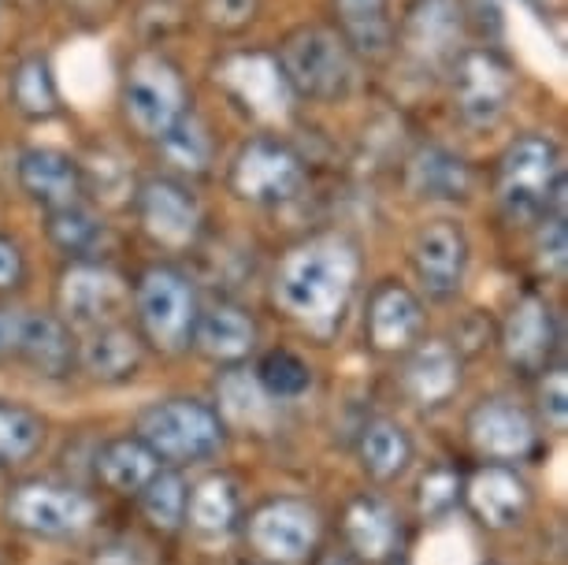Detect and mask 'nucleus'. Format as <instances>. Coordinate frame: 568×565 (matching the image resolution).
<instances>
[{"label":"nucleus","instance_id":"31","mask_svg":"<svg viewBox=\"0 0 568 565\" xmlns=\"http://www.w3.org/2000/svg\"><path fill=\"white\" fill-rule=\"evenodd\" d=\"M242 521V495L239 484L223 473L205 476L201 484L190 487L186 503V525L197 532L201 539H220L231 536Z\"/></svg>","mask_w":568,"mask_h":565},{"label":"nucleus","instance_id":"42","mask_svg":"<svg viewBox=\"0 0 568 565\" xmlns=\"http://www.w3.org/2000/svg\"><path fill=\"white\" fill-rule=\"evenodd\" d=\"M27 283V253L16 239L0 234V294H12Z\"/></svg>","mask_w":568,"mask_h":565},{"label":"nucleus","instance_id":"18","mask_svg":"<svg viewBox=\"0 0 568 565\" xmlns=\"http://www.w3.org/2000/svg\"><path fill=\"white\" fill-rule=\"evenodd\" d=\"M216 82L256 120H286L297 101L272 52H234L216 68Z\"/></svg>","mask_w":568,"mask_h":565},{"label":"nucleus","instance_id":"37","mask_svg":"<svg viewBox=\"0 0 568 565\" xmlns=\"http://www.w3.org/2000/svg\"><path fill=\"white\" fill-rule=\"evenodd\" d=\"M41 446H45V421L19 402L0 398V465H23Z\"/></svg>","mask_w":568,"mask_h":565},{"label":"nucleus","instance_id":"43","mask_svg":"<svg viewBox=\"0 0 568 565\" xmlns=\"http://www.w3.org/2000/svg\"><path fill=\"white\" fill-rule=\"evenodd\" d=\"M27 309H0V357H16Z\"/></svg>","mask_w":568,"mask_h":565},{"label":"nucleus","instance_id":"32","mask_svg":"<svg viewBox=\"0 0 568 565\" xmlns=\"http://www.w3.org/2000/svg\"><path fill=\"white\" fill-rule=\"evenodd\" d=\"M45 234L63 258L93 261L101 258V246L109 239V223L101 220V212L90 201H79V205L45 212Z\"/></svg>","mask_w":568,"mask_h":565},{"label":"nucleus","instance_id":"13","mask_svg":"<svg viewBox=\"0 0 568 565\" xmlns=\"http://www.w3.org/2000/svg\"><path fill=\"white\" fill-rule=\"evenodd\" d=\"M394 46L416 71H449V63L465 49V4L460 0H413L402 27H394Z\"/></svg>","mask_w":568,"mask_h":565},{"label":"nucleus","instance_id":"40","mask_svg":"<svg viewBox=\"0 0 568 565\" xmlns=\"http://www.w3.org/2000/svg\"><path fill=\"white\" fill-rule=\"evenodd\" d=\"M539 413L546 421V428L554 432H565L568 424V376H565V365H554L539 372Z\"/></svg>","mask_w":568,"mask_h":565},{"label":"nucleus","instance_id":"7","mask_svg":"<svg viewBox=\"0 0 568 565\" xmlns=\"http://www.w3.org/2000/svg\"><path fill=\"white\" fill-rule=\"evenodd\" d=\"M308 168L305 157L278 134H253L239 145L227 168V190L245 205L278 209L305 194Z\"/></svg>","mask_w":568,"mask_h":565},{"label":"nucleus","instance_id":"33","mask_svg":"<svg viewBox=\"0 0 568 565\" xmlns=\"http://www.w3.org/2000/svg\"><path fill=\"white\" fill-rule=\"evenodd\" d=\"M216 413L223 424H242V428H261V424L272 421L275 402L267 398L264 387L256 383L253 369L234 365L223 369V376L216 380Z\"/></svg>","mask_w":568,"mask_h":565},{"label":"nucleus","instance_id":"11","mask_svg":"<svg viewBox=\"0 0 568 565\" xmlns=\"http://www.w3.org/2000/svg\"><path fill=\"white\" fill-rule=\"evenodd\" d=\"M131 309V283L123 272L101 258L93 261H71L57 280V316L71 332H93L104 324H120Z\"/></svg>","mask_w":568,"mask_h":565},{"label":"nucleus","instance_id":"46","mask_svg":"<svg viewBox=\"0 0 568 565\" xmlns=\"http://www.w3.org/2000/svg\"><path fill=\"white\" fill-rule=\"evenodd\" d=\"M320 565H361V562L353 558V554H327V558L320 562Z\"/></svg>","mask_w":568,"mask_h":565},{"label":"nucleus","instance_id":"21","mask_svg":"<svg viewBox=\"0 0 568 565\" xmlns=\"http://www.w3.org/2000/svg\"><path fill=\"white\" fill-rule=\"evenodd\" d=\"M16 179H19V190H23L41 212L68 209L85 201L82 160L71 157L68 149L27 145L23 153L16 157Z\"/></svg>","mask_w":568,"mask_h":565},{"label":"nucleus","instance_id":"35","mask_svg":"<svg viewBox=\"0 0 568 565\" xmlns=\"http://www.w3.org/2000/svg\"><path fill=\"white\" fill-rule=\"evenodd\" d=\"M186 503H190V484L171 465H160V473L138 492V506H142L145 521L156 532L186 528Z\"/></svg>","mask_w":568,"mask_h":565},{"label":"nucleus","instance_id":"29","mask_svg":"<svg viewBox=\"0 0 568 565\" xmlns=\"http://www.w3.org/2000/svg\"><path fill=\"white\" fill-rule=\"evenodd\" d=\"M8 101L12 109L30 123H49L57 120L63 109L60 98V82L57 71H52V60L41 57V52H30L12 68L8 74Z\"/></svg>","mask_w":568,"mask_h":565},{"label":"nucleus","instance_id":"23","mask_svg":"<svg viewBox=\"0 0 568 565\" xmlns=\"http://www.w3.org/2000/svg\"><path fill=\"white\" fill-rule=\"evenodd\" d=\"M468 514L490 532L517 528L531 509V484L517 473V465L487 462L465 480Z\"/></svg>","mask_w":568,"mask_h":565},{"label":"nucleus","instance_id":"9","mask_svg":"<svg viewBox=\"0 0 568 565\" xmlns=\"http://www.w3.org/2000/svg\"><path fill=\"white\" fill-rule=\"evenodd\" d=\"M8 525L34 539H74L93 528L98 503L74 484L57 480H23L4 498Z\"/></svg>","mask_w":568,"mask_h":565},{"label":"nucleus","instance_id":"26","mask_svg":"<svg viewBox=\"0 0 568 565\" xmlns=\"http://www.w3.org/2000/svg\"><path fill=\"white\" fill-rule=\"evenodd\" d=\"M416 443L405 424L394 417H372L357 435V462L361 473L375 484H394L413 468Z\"/></svg>","mask_w":568,"mask_h":565},{"label":"nucleus","instance_id":"22","mask_svg":"<svg viewBox=\"0 0 568 565\" xmlns=\"http://www.w3.org/2000/svg\"><path fill=\"white\" fill-rule=\"evenodd\" d=\"M402 183L416 201H427V205H465L476 194V172H471V164L449 145L438 142L416 145L405 157Z\"/></svg>","mask_w":568,"mask_h":565},{"label":"nucleus","instance_id":"25","mask_svg":"<svg viewBox=\"0 0 568 565\" xmlns=\"http://www.w3.org/2000/svg\"><path fill=\"white\" fill-rule=\"evenodd\" d=\"M145 343L142 335L123 324H104L82 332L74 343V369H82L93 383H126L142 372Z\"/></svg>","mask_w":568,"mask_h":565},{"label":"nucleus","instance_id":"20","mask_svg":"<svg viewBox=\"0 0 568 565\" xmlns=\"http://www.w3.org/2000/svg\"><path fill=\"white\" fill-rule=\"evenodd\" d=\"M256 343H261V327H256V320L245 305L231 302V297L201 302L190 350H197L201 357L220 369H234L253 357Z\"/></svg>","mask_w":568,"mask_h":565},{"label":"nucleus","instance_id":"45","mask_svg":"<svg viewBox=\"0 0 568 565\" xmlns=\"http://www.w3.org/2000/svg\"><path fill=\"white\" fill-rule=\"evenodd\" d=\"M93 565H149V562L131 543H112V547H104L98 558H93Z\"/></svg>","mask_w":568,"mask_h":565},{"label":"nucleus","instance_id":"38","mask_svg":"<svg viewBox=\"0 0 568 565\" xmlns=\"http://www.w3.org/2000/svg\"><path fill=\"white\" fill-rule=\"evenodd\" d=\"M531 261L546 280H565L568 269V231H565V209L550 212L546 220L535 223Z\"/></svg>","mask_w":568,"mask_h":565},{"label":"nucleus","instance_id":"10","mask_svg":"<svg viewBox=\"0 0 568 565\" xmlns=\"http://www.w3.org/2000/svg\"><path fill=\"white\" fill-rule=\"evenodd\" d=\"M134 216L138 228L153 246L168 253H186L201 242L205 231V209L186 179L175 175H149L134 186Z\"/></svg>","mask_w":568,"mask_h":565},{"label":"nucleus","instance_id":"19","mask_svg":"<svg viewBox=\"0 0 568 565\" xmlns=\"http://www.w3.org/2000/svg\"><path fill=\"white\" fill-rule=\"evenodd\" d=\"M465 383V354L449 339H420L402 354V391L413 406L443 410Z\"/></svg>","mask_w":568,"mask_h":565},{"label":"nucleus","instance_id":"4","mask_svg":"<svg viewBox=\"0 0 568 565\" xmlns=\"http://www.w3.org/2000/svg\"><path fill=\"white\" fill-rule=\"evenodd\" d=\"M131 309L145 346L164 357L186 354L201 313V294L186 272L164 261L149 264L131 286Z\"/></svg>","mask_w":568,"mask_h":565},{"label":"nucleus","instance_id":"8","mask_svg":"<svg viewBox=\"0 0 568 565\" xmlns=\"http://www.w3.org/2000/svg\"><path fill=\"white\" fill-rule=\"evenodd\" d=\"M449 104L468 131H490L517 98V71L490 46H465L449 63Z\"/></svg>","mask_w":568,"mask_h":565},{"label":"nucleus","instance_id":"47","mask_svg":"<svg viewBox=\"0 0 568 565\" xmlns=\"http://www.w3.org/2000/svg\"><path fill=\"white\" fill-rule=\"evenodd\" d=\"M261 565H272V562H261Z\"/></svg>","mask_w":568,"mask_h":565},{"label":"nucleus","instance_id":"15","mask_svg":"<svg viewBox=\"0 0 568 565\" xmlns=\"http://www.w3.org/2000/svg\"><path fill=\"white\" fill-rule=\"evenodd\" d=\"M465 432L471 451L484 457V462H498V465L528 462L535 446H539V421H535V413L524 402L506 398V394L479 398L468 410Z\"/></svg>","mask_w":568,"mask_h":565},{"label":"nucleus","instance_id":"34","mask_svg":"<svg viewBox=\"0 0 568 565\" xmlns=\"http://www.w3.org/2000/svg\"><path fill=\"white\" fill-rule=\"evenodd\" d=\"M160 157L168 160V168L175 179H201L212 168V134L205 120L197 112H186L171 131L156 142Z\"/></svg>","mask_w":568,"mask_h":565},{"label":"nucleus","instance_id":"14","mask_svg":"<svg viewBox=\"0 0 568 565\" xmlns=\"http://www.w3.org/2000/svg\"><path fill=\"white\" fill-rule=\"evenodd\" d=\"M409 264L420 294H427L432 302H454L471 264L468 231L446 216L420 223L409 239Z\"/></svg>","mask_w":568,"mask_h":565},{"label":"nucleus","instance_id":"6","mask_svg":"<svg viewBox=\"0 0 568 565\" xmlns=\"http://www.w3.org/2000/svg\"><path fill=\"white\" fill-rule=\"evenodd\" d=\"M120 109L126 127L145 138V142H160L182 115L194 112L186 79L175 68V60L164 57L160 49H145L126 63L120 82Z\"/></svg>","mask_w":568,"mask_h":565},{"label":"nucleus","instance_id":"1","mask_svg":"<svg viewBox=\"0 0 568 565\" xmlns=\"http://www.w3.org/2000/svg\"><path fill=\"white\" fill-rule=\"evenodd\" d=\"M361 283V250L349 234L320 231L294 242L272 272V302L316 339L338 335Z\"/></svg>","mask_w":568,"mask_h":565},{"label":"nucleus","instance_id":"16","mask_svg":"<svg viewBox=\"0 0 568 565\" xmlns=\"http://www.w3.org/2000/svg\"><path fill=\"white\" fill-rule=\"evenodd\" d=\"M498 346L506 365L520 376L546 372L561 346V324H557L554 305L542 294H520L498 327Z\"/></svg>","mask_w":568,"mask_h":565},{"label":"nucleus","instance_id":"12","mask_svg":"<svg viewBox=\"0 0 568 565\" xmlns=\"http://www.w3.org/2000/svg\"><path fill=\"white\" fill-rule=\"evenodd\" d=\"M245 539L272 565H302L320 551L324 517L308 498L278 495L267 498L245 517Z\"/></svg>","mask_w":568,"mask_h":565},{"label":"nucleus","instance_id":"17","mask_svg":"<svg viewBox=\"0 0 568 565\" xmlns=\"http://www.w3.org/2000/svg\"><path fill=\"white\" fill-rule=\"evenodd\" d=\"M427 313L413 286L398 280H383L372 286L368 305H364V339L368 350L379 357H402L424 339Z\"/></svg>","mask_w":568,"mask_h":565},{"label":"nucleus","instance_id":"5","mask_svg":"<svg viewBox=\"0 0 568 565\" xmlns=\"http://www.w3.org/2000/svg\"><path fill=\"white\" fill-rule=\"evenodd\" d=\"M134 435L160 457V465L182 468L216 457L227 443V424L212 402L179 394L138 413Z\"/></svg>","mask_w":568,"mask_h":565},{"label":"nucleus","instance_id":"41","mask_svg":"<svg viewBox=\"0 0 568 565\" xmlns=\"http://www.w3.org/2000/svg\"><path fill=\"white\" fill-rule=\"evenodd\" d=\"M261 12V0H201V19L220 34H242Z\"/></svg>","mask_w":568,"mask_h":565},{"label":"nucleus","instance_id":"3","mask_svg":"<svg viewBox=\"0 0 568 565\" xmlns=\"http://www.w3.org/2000/svg\"><path fill=\"white\" fill-rule=\"evenodd\" d=\"M275 60L297 101H320V104L346 101L357 90L361 79L357 57L338 38V30L320 23L294 27L283 38V46H278Z\"/></svg>","mask_w":568,"mask_h":565},{"label":"nucleus","instance_id":"30","mask_svg":"<svg viewBox=\"0 0 568 565\" xmlns=\"http://www.w3.org/2000/svg\"><path fill=\"white\" fill-rule=\"evenodd\" d=\"M93 468H98V480L109 492L138 498V492L160 473V457L131 432V435H115V440L104 443Z\"/></svg>","mask_w":568,"mask_h":565},{"label":"nucleus","instance_id":"36","mask_svg":"<svg viewBox=\"0 0 568 565\" xmlns=\"http://www.w3.org/2000/svg\"><path fill=\"white\" fill-rule=\"evenodd\" d=\"M253 376L275 406L278 402H297L302 394H308V387H313V365L286 346L267 350V354L256 361Z\"/></svg>","mask_w":568,"mask_h":565},{"label":"nucleus","instance_id":"44","mask_svg":"<svg viewBox=\"0 0 568 565\" xmlns=\"http://www.w3.org/2000/svg\"><path fill=\"white\" fill-rule=\"evenodd\" d=\"M68 8L85 23H104L120 8V0H68Z\"/></svg>","mask_w":568,"mask_h":565},{"label":"nucleus","instance_id":"28","mask_svg":"<svg viewBox=\"0 0 568 565\" xmlns=\"http://www.w3.org/2000/svg\"><path fill=\"white\" fill-rule=\"evenodd\" d=\"M338 19V38L357 60H383L394 52L390 0H331Z\"/></svg>","mask_w":568,"mask_h":565},{"label":"nucleus","instance_id":"24","mask_svg":"<svg viewBox=\"0 0 568 565\" xmlns=\"http://www.w3.org/2000/svg\"><path fill=\"white\" fill-rule=\"evenodd\" d=\"M342 536H346V547L361 565L390 562L402 547L398 509L383 495H372V492L349 498L346 514H342Z\"/></svg>","mask_w":568,"mask_h":565},{"label":"nucleus","instance_id":"27","mask_svg":"<svg viewBox=\"0 0 568 565\" xmlns=\"http://www.w3.org/2000/svg\"><path fill=\"white\" fill-rule=\"evenodd\" d=\"M74 332L57 313H30L23 316V339H19L16 361L34 369L38 376L60 380L74 369Z\"/></svg>","mask_w":568,"mask_h":565},{"label":"nucleus","instance_id":"2","mask_svg":"<svg viewBox=\"0 0 568 565\" xmlns=\"http://www.w3.org/2000/svg\"><path fill=\"white\" fill-rule=\"evenodd\" d=\"M495 198L513 228H535L565 205V157L550 134L528 131L501 149Z\"/></svg>","mask_w":568,"mask_h":565},{"label":"nucleus","instance_id":"39","mask_svg":"<svg viewBox=\"0 0 568 565\" xmlns=\"http://www.w3.org/2000/svg\"><path fill=\"white\" fill-rule=\"evenodd\" d=\"M465 503V480H460L457 468L449 465H435L427 468L420 480V492H416V506H420L424 517H446L449 509Z\"/></svg>","mask_w":568,"mask_h":565}]
</instances>
